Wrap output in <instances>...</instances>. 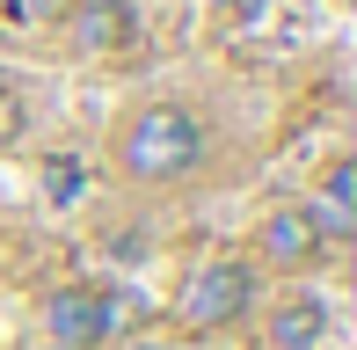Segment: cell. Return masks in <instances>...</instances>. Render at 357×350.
<instances>
[{
  "label": "cell",
  "mask_w": 357,
  "mask_h": 350,
  "mask_svg": "<svg viewBox=\"0 0 357 350\" xmlns=\"http://www.w3.org/2000/svg\"><path fill=\"white\" fill-rule=\"evenodd\" d=\"M255 256L270 270H284V277H299V270H314L328 256V241H321V227L306 219V204H278V212L255 227Z\"/></svg>",
  "instance_id": "5b68a950"
},
{
  "label": "cell",
  "mask_w": 357,
  "mask_h": 350,
  "mask_svg": "<svg viewBox=\"0 0 357 350\" xmlns=\"http://www.w3.org/2000/svg\"><path fill=\"white\" fill-rule=\"evenodd\" d=\"M306 219L321 227V241H357V161H350V153L328 161L321 190L306 197Z\"/></svg>",
  "instance_id": "8992f818"
},
{
  "label": "cell",
  "mask_w": 357,
  "mask_h": 350,
  "mask_svg": "<svg viewBox=\"0 0 357 350\" xmlns=\"http://www.w3.org/2000/svg\"><path fill=\"white\" fill-rule=\"evenodd\" d=\"M44 336H52V350L109 343L117 336V292H102V284H59L44 299Z\"/></svg>",
  "instance_id": "3957f363"
},
{
  "label": "cell",
  "mask_w": 357,
  "mask_h": 350,
  "mask_svg": "<svg viewBox=\"0 0 357 350\" xmlns=\"http://www.w3.org/2000/svg\"><path fill=\"white\" fill-rule=\"evenodd\" d=\"M59 29H66V44L80 59H117L139 44V8L132 0H73Z\"/></svg>",
  "instance_id": "277c9868"
},
{
  "label": "cell",
  "mask_w": 357,
  "mask_h": 350,
  "mask_svg": "<svg viewBox=\"0 0 357 350\" xmlns=\"http://www.w3.org/2000/svg\"><path fill=\"white\" fill-rule=\"evenodd\" d=\"M219 8H226V15H234V22H255V15H263V8H270V0H219Z\"/></svg>",
  "instance_id": "8fae6325"
},
{
  "label": "cell",
  "mask_w": 357,
  "mask_h": 350,
  "mask_svg": "<svg viewBox=\"0 0 357 350\" xmlns=\"http://www.w3.org/2000/svg\"><path fill=\"white\" fill-rule=\"evenodd\" d=\"M22 132H29V102H22V88H0V146H22Z\"/></svg>",
  "instance_id": "ba28073f"
},
{
  "label": "cell",
  "mask_w": 357,
  "mask_h": 350,
  "mask_svg": "<svg viewBox=\"0 0 357 350\" xmlns=\"http://www.w3.org/2000/svg\"><path fill=\"white\" fill-rule=\"evenodd\" d=\"M132 350H153V343H132Z\"/></svg>",
  "instance_id": "7c38bea8"
},
{
  "label": "cell",
  "mask_w": 357,
  "mask_h": 350,
  "mask_svg": "<svg viewBox=\"0 0 357 350\" xmlns=\"http://www.w3.org/2000/svg\"><path fill=\"white\" fill-rule=\"evenodd\" d=\"M204 153H212L204 117L190 102H175V95L139 102L132 117L117 124V139H109V168H117L124 183H139V190H168V183H183V175H197Z\"/></svg>",
  "instance_id": "6da1fadb"
},
{
  "label": "cell",
  "mask_w": 357,
  "mask_h": 350,
  "mask_svg": "<svg viewBox=\"0 0 357 350\" xmlns=\"http://www.w3.org/2000/svg\"><path fill=\"white\" fill-rule=\"evenodd\" d=\"M73 0H15V15H29V22H66Z\"/></svg>",
  "instance_id": "30bf717a"
},
{
  "label": "cell",
  "mask_w": 357,
  "mask_h": 350,
  "mask_svg": "<svg viewBox=\"0 0 357 350\" xmlns=\"http://www.w3.org/2000/svg\"><path fill=\"white\" fill-rule=\"evenodd\" d=\"M44 190H52V197H73V190H80V168L66 161V153H59V161L44 168Z\"/></svg>",
  "instance_id": "9c48e42d"
},
{
  "label": "cell",
  "mask_w": 357,
  "mask_h": 350,
  "mask_svg": "<svg viewBox=\"0 0 357 350\" xmlns=\"http://www.w3.org/2000/svg\"><path fill=\"white\" fill-rule=\"evenodd\" d=\"M321 336H328V307H321L314 292L284 299V307L270 314V350H321Z\"/></svg>",
  "instance_id": "52a82bcc"
},
{
  "label": "cell",
  "mask_w": 357,
  "mask_h": 350,
  "mask_svg": "<svg viewBox=\"0 0 357 350\" xmlns=\"http://www.w3.org/2000/svg\"><path fill=\"white\" fill-rule=\"evenodd\" d=\"M248 307H255V263L212 256V263L190 270L183 292H175V328H190V336H219V328H234Z\"/></svg>",
  "instance_id": "7a4b0ae2"
}]
</instances>
